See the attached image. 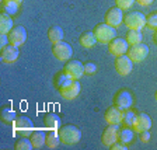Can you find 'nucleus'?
I'll list each match as a JSON object with an SVG mask.
<instances>
[{"label": "nucleus", "instance_id": "nucleus-7", "mask_svg": "<svg viewBox=\"0 0 157 150\" xmlns=\"http://www.w3.org/2000/svg\"><path fill=\"white\" fill-rule=\"evenodd\" d=\"M7 35H9L10 44L20 48V46H23L27 41V29L24 28L23 25H16V27H13V29H11Z\"/></svg>", "mask_w": 157, "mask_h": 150}, {"label": "nucleus", "instance_id": "nucleus-32", "mask_svg": "<svg viewBox=\"0 0 157 150\" xmlns=\"http://www.w3.org/2000/svg\"><path fill=\"white\" fill-rule=\"evenodd\" d=\"M136 0H115V4H117V7H119L122 10H128L133 6Z\"/></svg>", "mask_w": 157, "mask_h": 150}, {"label": "nucleus", "instance_id": "nucleus-27", "mask_svg": "<svg viewBox=\"0 0 157 150\" xmlns=\"http://www.w3.org/2000/svg\"><path fill=\"white\" fill-rule=\"evenodd\" d=\"M3 13H7L10 16H14V14L18 13V9H20V4L16 3V2H9V0H3Z\"/></svg>", "mask_w": 157, "mask_h": 150}, {"label": "nucleus", "instance_id": "nucleus-29", "mask_svg": "<svg viewBox=\"0 0 157 150\" xmlns=\"http://www.w3.org/2000/svg\"><path fill=\"white\" fill-rule=\"evenodd\" d=\"M135 117H136V114H135L132 110H125V111L122 112V124H124L125 126H132Z\"/></svg>", "mask_w": 157, "mask_h": 150}, {"label": "nucleus", "instance_id": "nucleus-2", "mask_svg": "<svg viewBox=\"0 0 157 150\" xmlns=\"http://www.w3.org/2000/svg\"><path fill=\"white\" fill-rule=\"evenodd\" d=\"M95 38H97V42L100 44H109L112 39L115 38L117 33H115V28L111 25H108L107 23H101L95 25V28L93 29Z\"/></svg>", "mask_w": 157, "mask_h": 150}, {"label": "nucleus", "instance_id": "nucleus-18", "mask_svg": "<svg viewBox=\"0 0 157 150\" xmlns=\"http://www.w3.org/2000/svg\"><path fill=\"white\" fill-rule=\"evenodd\" d=\"M13 29V18L7 13L0 14V34H9Z\"/></svg>", "mask_w": 157, "mask_h": 150}, {"label": "nucleus", "instance_id": "nucleus-16", "mask_svg": "<svg viewBox=\"0 0 157 150\" xmlns=\"http://www.w3.org/2000/svg\"><path fill=\"white\" fill-rule=\"evenodd\" d=\"M122 110L117 107V105H112L105 111V121H107L108 125H119L122 124Z\"/></svg>", "mask_w": 157, "mask_h": 150}, {"label": "nucleus", "instance_id": "nucleus-28", "mask_svg": "<svg viewBox=\"0 0 157 150\" xmlns=\"http://www.w3.org/2000/svg\"><path fill=\"white\" fill-rule=\"evenodd\" d=\"M16 150H33L34 146H33V142L31 139H27V137H21L16 142Z\"/></svg>", "mask_w": 157, "mask_h": 150}, {"label": "nucleus", "instance_id": "nucleus-35", "mask_svg": "<svg viewBox=\"0 0 157 150\" xmlns=\"http://www.w3.org/2000/svg\"><path fill=\"white\" fill-rule=\"evenodd\" d=\"M140 139H142V142H143V143H147V142L150 140V132H149V131H143L140 133Z\"/></svg>", "mask_w": 157, "mask_h": 150}, {"label": "nucleus", "instance_id": "nucleus-36", "mask_svg": "<svg viewBox=\"0 0 157 150\" xmlns=\"http://www.w3.org/2000/svg\"><path fill=\"white\" fill-rule=\"evenodd\" d=\"M154 0H136V3L139 4V6L142 7H147V6H150L151 3H153Z\"/></svg>", "mask_w": 157, "mask_h": 150}, {"label": "nucleus", "instance_id": "nucleus-39", "mask_svg": "<svg viewBox=\"0 0 157 150\" xmlns=\"http://www.w3.org/2000/svg\"><path fill=\"white\" fill-rule=\"evenodd\" d=\"M156 41H157V34H156Z\"/></svg>", "mask_w": 157, "mask_h": 150}, {"label": "nucleus", "instance_id": "nucleus-4", "mask_svg": "<svg viewBox=\"0 0 157 150\" xmlns=\"http://www.w3.org/2000/svg\"><path fill=\"white\" fill-rule=\"evenodd\" d=\"M63 72L72 80H78V79H82V76L84 75V63H82L80 60H69L65 65Z\"/></svg>", "mask_w": 157, "mask_h": 150}, {"label": "nucleus", "instance_id": "nucleus-22", "mask_svg": "<svg viewBox=\"0 0 157 150\" xmlns=\"http://www.w3.org/2000/svg\"><path fill=\"white\" fill-rule=\"evenodd\" d=\"M63 35H65V34H63V29L59 25L51 27L48 31V38L52 44H58V42H60V41H63Z\"/></svg>", "mask_w": 157, "mask_h": 150}, {"label": "nucleus", "instance_id": "nucleus-38", "mask_svg": "<svg viewBox=\"0 0 157 150\" xmlns=\"http://www.w3.org/2000/svg\"><path fill=\"white\" fill-rule=\"evenodd\" d=\"M154 97H156V101H157V93H156V95H154Z\"/></svg>", "mask_w": 157, "mask_h": 150}, {"label": "nucleus", "instance_id": "nucleus-10", "mask_svg": "<svg viewBox=\"0 0 157 150\" xmlns=\"http://www.w3.org/2000/svg\"><path fill=\"white\" fill-rule=\"evenodd\" d=\"M132 102H133V97H132V94L128 90H119L114 97V105H117L122 111L129 110Z\"/></svg>", "mask_w": 157, "mask_h": 150}, {"label": "nucleus", "instance_id": "nucleus-5", "mask_svg": "<svg viewBox=\"0 0 157 150\" xmlns=\"http://www.w3.org/2000/svg\"><path fill=\"white\" fill-rule=\"evenodd\" d=\"M149 55V46L144 44H137V45H132L128 49V56L132 59L133 63L143 62Z\"/></svg>", "mask_w": 157, "mask_h": 150}, {"label": "nucleus", "instance_id": "nucleus-26", "mask_svg": "<svg viewBox=\"0 0 157 150\" xmlns=\"http://www.w3.org/2000/svg\"><path fill=\"white\" fill-rule=\"evenodd\" d=\"M142 33L137 31V29H129V33L126 35V41L129 45H137V44H142Z\"/></svg>", "mask_w": 157, "mask_h": 150}, {"label": "nucleus", "instance_id": "nucleus-20", "mask_svg": "<svg viewBox=\"0 0 157 150\" xmlns=\"http://www.w3.org/2000/svg\"><path fill=\"white\" fill-rule=\"evenodd\" d=\"M78 42H80L82 46H84V48L88 49V48H93V46L97 44V38H95L93 31H87V33H83L82 35H80Z\"/></svg>", "mask_w": 157, "mask_h": 150}, {"label": "nucleus", "instance_id": "nucleus-34", "mask_svg": "<svg viewBox=\"0 0 157 150\" xmlns=\"http://www.w3.org/2000/svg\"><path fill=\"white\" fill-rule=\"evenodd\" d=\"M111 149L112 150H126L128 146L125 143H122V142H115V143L111 146Z\"/></svg>", "mask_w": 157, "mask_h": 150}, {"label": "nucleus", "instance_id": "nucleus-13", "mask_svg": "<svg viewBox=\"0 0 157 150\" xmlns=\"http://www.w3.org/2000/svg\"><path fill=\"white\" fill-rule=\"evenodd\" d=\"M14 129H16L17 133L20 135H31L34 131V125L33 121L29 119L28 117H17V119L14 121Z\"/></svg>", "mask_w": 157, "mask_h": 150}, {"label": "nucleus", "instance_id": "nucleus-33", "mask_svg": "<svg viewBox=\"0 0 157 150\" xmlns=\"http://www.w3.org/2000/svg\"><path fill=\"white\" fill-rule=\"evenodd\" d=\"M97 72V65L93 62H88V63H84V73L86 75H94Z\"/></svg>", "mask_w": 157, "mask_h": 150}, {"label": "nucleus", "instance_id": "nucleus-1", "mask_svg": "<svg viewBox=\"0 0 157 150\" xmlns=\"http://www.w3.org/2000/svg\"><path fill=\"white\" fill-rule=\"evenodd\" d=\"M59 136L60 140L65 144H76L82 139V132L80 129L73 125H65V126L59 128Z\"/></svg>", "mask_w": 157, "mask_h": 150}, {"label": "nucleus", "instance_id": "nucleus-3", "mask_svg": "<svg viewBox=\"0 0 157 150\" xmlns=\"http://www.w3.org/2000/svg\"><path fill=\"white\" fill-rule=\"evenodd\" d=\"M125 25L129 29L142 31V28L146 27V16L139 13V11H132V13L125 16Z\"/></svg>", "mask_w": 157, "mask_h": 150}, {"label": "nucleus", "instance_id": "nucleus-6", "mask_svg": "<svg viewBox=\"0 0 157 150\" xmlns=\"http://www.w3.org/2000/svg\"><path fill=\"white\" fill-rule=\"evenodd\" d=\"M52 52H53V56H55L58 60L65 62V60H69L70 56L73 55V49L67 42L60 41V42H58V44H53Z\"/></svg>", "mask_w": 157, "mask_h": 150}, {"label": "nucleus", "instance_id": "nucleus-21", "mask_svg": "<svg viewBox=\"0 0 157 150\" xmlns=\"http://www.w3.org/2000/svg\"><path fill=\"white\" fill-rule=\"evenodd\" d=\"M44 122H45V126L48 129H51V131H58L59 128H60V125H62L60 118L56 114H48L45 117V119H44Z\"/></svg>", "mask_w": 157, "mask_h": 150}, {"label": "nucleus", "instance_id": "nucleus-25", "mask_svg": "<svg viewBox=\"0 0 157 150\" xmlns=\"http://www.w3.org/2000/svg\"><path fill=\"white\" fill-rule=\"evenodd\" d=\"M0 117H2V121L6 122V124H14V121L17 119L16 117V111H14L13 108H3L2 110V114H0Z\"/></svg>", "mask_w": 157, "mask_h": 150}, {"label": "nucleus", "instance_id": "nucleus-30", "mask_svg": "<svg viewBox=\"0 0 157 150\" xmlns=\"http://www.w3.org/2000/svg\"><path fill=\"white\" fill-rule=\"evenodd\" d=\"M72 82V79L69 77L67 75H66L65 72H62V73H59L58 76H56V80H55V86L58 88H60V87H63V86H66V84H69V83Z\"/></svg>", "mask_w": 157, "mask_h": 150}, {"label": "nucleus", "instance_id": "nucleus-17", "mask_svg": "<svg viewBox=\"0 0 157 150\" xmlns=\"http://www.w3.org/2000/svg\"><path fill=\"white\" fill-rule=\"evenodd\" d=\"M18 46L14 45H7L4 48H2V52H0V58L4 63H13L18 59Z\"/></svg>", "mask_w": 157, "mask_h": 150}, {"label": "nucleus", "instance_id": "nucleus-15", "mask_svg": "<svg viewBox=\"0 0 157 150\" xmlns=\"http://www.w3.org/2000/svg\"><path fill=\"white\" fill-rule=\"evenodd\" d=\"M118 137H119V129H118V125H108V128L102 132L101 142H102V144L111 147L112 144L118 140Z\"/></svg>", "mask_w": 157, "mask_h": 150}, {"label": "nucleus", "instance_id": "nucleus-24", "mask_svg": "<svg viewBox=\"0 0 157 150\" xmlns=\"http://www.w3.org/2000/svg\"><path fill=\"white\" fill-rule=\"evenodd\" d=\"M60 136H59V132L56 131H51L46 133V147L49 149H56V147L60 144Z\"/></svg>", "mask_w": 157, "mask_h": 150}, {"label": "nucleus", "instance_id": "nucleus-37", "mask_svg": "<svg viewBox=\"0 0 157 150\" xmlns=\"http://www.w3.org/2000/svg\"><path fill=\"white\" fill-rule=\"evenodd\" d=\"M9 2H16V3L21 4V2H23V0H9Z\"/></svg>", "mask_w": 157, "mask_h": 150}, {"label": "nucleus", "instance_id": "nucleus-12", "mask_svg": "<svg viewBox=\"0 0 157 150\" xmlns=\"http://www.w3.org/2000/svg\"><path fill=\"white\" fill-rule=\"evenodd\" d=\"M108 49H109V53L114 56H121L128 53V49H129V44L125 38H114L111 42L108 44Z\"/></svg>", "mask_w": 157, "mask_h": 150}, {"label": "nucleus", "instance_id": "nucleus-8", "mask_svg": "<svg viewBox=\"0 0 157 150\" xmlns=\"http://www.w3.org/2000/svg\"><path fill=\"white\" fill-rule=\"evenodd\" d=\"M80 90H82V86L78 80H72L69 84L63 86V87L59 88V93L65 100H75L78 94H80Z\"/></svg>", "mask_w": 157, "mask_h": 150}, {"label": "nucleus", "instance_id": "nucleus-9", "mask_svg": "<svg viewBox=\"0 0 157 150\" xmlns=\"http://www.w3.org/2000/svg\"><path fill=\"white\" fill-rule=\"evenodd\" d=\"M105 23H107L108 25L114 27V28L119 27L124 23V10L117 6L111 7V9L107 11V14H105Z\"/></svg>", "mask_w": 157, "mask_h": 150}, {"label": "nucleus", "instance_id": "nucleus-11", "mask_svg": "<svg viewBox=\"0 0 157 150\" xmlns=\"http://www.w3.org/2000/svg\"><path fill=\"white\" fill-rule=\"evenodd\" d=\"M133 69V62L128 55L117 56L115 59V70L121 76H128Z\"/></svg>", "mask_w": 157, "mask_h": 150}, {"label": "nucleus", "instance_id": "nucleus-14", "mask_svg": "<svg viewBox=\"0 0 157 150\" xmlns=\"http://www.w3.org/2000/svg\"><path fill=\"white\" fill-rule=\"evenodd\" d=\"M132 128L136 133H142L143 131H150L151 128V118L147 114H137L133 119Z\"/></svg>", "mask_w": 157, "mask_h": 150}, {"label": "nucleus", "instance_id": "nucleus-23", "mask_svg": "<svg viewBox=\"0 0 157 150\" xmlns=\"http://www.w3.org/2000/svg\"><path fill=\"white\" fill-rule=\"evenodd\" d=\"M133 137H135L133 128L125 126L122 131H119V137H118V140L122 142V143H125V144H129L132 140H133Z\"/></svg>", "mask_w": 157, "mask_h": 150}, {"label": "nucleus", "instance_id": "nucleus-19", "mask_svg": "<svg viewBox=\"0 0 157 150\" xmlns=\"http://www.w3.org/2000/svg\"><path fill=\"white\" fill-rule=\"evenodd\" d=\"M29 139L33 142L34 149H41L46 143V133L44 131H33Z\"/></svg>", "mask_w": 157, "mask_h": 150}, {"label": "nucleus", "instance_id": "nucleus-31", "mask_svg": "<svg viewBox=\"0 0 157 150\" xmlns=\"http://www.w3.org/2000/svg\"><path fill=\"white\" fill-rule=\"evenodd\" d=\"M146 25L150 27L151 29H157V11L149 14L146 17Z\"/></svg>", "mask_w": 157, "mask_h": 150}]
</instances>
